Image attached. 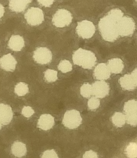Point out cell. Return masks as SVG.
I'll use <instances>...</instances> for the list:
<instances>
[{"instance_id":"cell-1","label":"cell","mask_w":137,"mask_h":158,"mask_svg":"<svg viewBox=\"0 0 137 158\" xmlns=\"http://www.w3.org/2000/svg\"><path fill=\"white\" fill-rule=\"evenodd\" d=\"M123 15L124 13L120 9H112L100 19L98 28L101 36L105 40L114 42L119 37L117 23Z\"/></svg>"},{"instance_id":"cell-2","label":"cell","mask_w":137,"mask_h":158,"mask_svg":"<svg viewBox=\"0 0 137 158\" xmlns=\"http://www.w3.org/2000/svg\"><path fill=\"white\" fill-rule=\"evenodd\" d=\"M72 60L75 64L90 69L96 65L97 57L91 51L80 48L73 53Z\"/></svg>"},{"instance_id":"cell-3","label":"cell","mask_w":137,"mask_h":158,"mask_svg":"<svg viewBox=\"0 0 137 158\" xmlns=\"http://www.w3.org/2000/svg\"><path fill=\"white\" fill-rule=\"evenodd\" d=\"M72 13L65 8H58L52 16V22L57 28H62L69 26L73 19Z\"/></svg>"},{"instance_id":"cell-4","label":"cell","mask_w":137,"mask_h":158,"mask_svg":"<svg viewBox=\"0 0 137 158\" xmlns=\"http://www.w3.org/2000/svg\"><path fill=\"white\" fill-rule=\"evenodd\" d=\"M24 18L29 25L32 26L40 25L45 20L43 10L39 7L31 6L27 9Z\"/></svg>"},{"instance_id":"cell-5","label":"cell","mask_w":137,"mask_h":158,"mask_svg":"<svg viewBox=\"0 0 137 158\" xmlns=\"http://www.w3.org/2000/svg\"><path fill=\"white\" fill-rule=\"evenodd\" d=\"M82 120L80 112L76 110H71L65 112L63 119V124L66 128L74 129L80 126Z\"/></svg>"},{"instance_id":"cell-6","label":"cell","mask_w":137,"mask_h":158,"mask_svg":"<svg viewBox=\"0 0 137 158\" xmlns=\"http://www.w3.org/2000/svg\"><path fill=\"white\" fill-rule=\"evenodd\" d=\"M117 28L119 36H129L134 33L135 29V23L131 17L123 16L118 22Z\"/></svg>"},{"instance_id":"cell-7","label":"cell","mask_w":137,"mask_h":158,"mask_svg":"<svg viewBox=\"0 0 137 158\" xmlns=\"http://www.w3.org/2000/svg\"><path fill=\"white\" fill-rule=\"evenodd\" d=\"M76 30L79 36L83 39H89L94 35L96 27L91 21L83 20L78 22Z\"/></svg>"},{"instance_id":"cell-8","label":"cell","mask_w":137,"mask_h":158,"mask_svg":"<svg viewBox=\"0 0 137 158\" xmlns=\"http://www.w3.org/2000/svg\"><path fill=\"white\" fill-rule=\"evenodd\" d=\"M124 111L126 121L128 124L133 126L137 125V101L130 100L126 102Z\"/></svg>"},{"instance_id":"cell-9","label":"cell","mask_w":137,"mask_h":158,"mask_svg":"<svg viewBox=\"0 0 137 158\" xmlns=\"http://www.w3.org/2000/svg\"><path fill=\"white\" fill-rule=\"evenodd\" d=\"M33 58L35 62L39 64H46L51 62L52 54L47 48H38L34 52Z\"/></svg>"},{"instance_id":"cell-10","label":"cell","mask_w":137,"mask_h":158,"mask_svg":"<svg viewBox=\"0 0 137 158\" xmlns=\"http://www.w3.org/2000/svg\"><path fill=\"white\" fill-rule=\"evenodd\" d=\"M33 0H9L8 8L12 12L22 13L26 11Z\"/></svg>"},{"instance_id":"cell-11","label":"cell","mask_w":137,"mask_h":158,"mask_svg":"<svg viewBox=\"0 0 137 158\" xmlns=\"http://www.w3.org/2000/svg\"><path fill=\"white\" fill-rule=\"evenodd\" d=\"M92 88L93 95L98 98H104L109 93V85L103 81L94 82Z\"/></svg>"},{"instance_id":"cell-12","label":"cell","mask_w":137,"mask_h":158,"mask_svg":"<svg viewBox=\"0 0 137 158\" xmlns=\"http://www.w3.org/2000/svg\"><path fill=\"white\" fill-rule=\"evenodd\" d=\"M0 114L1 125H6L11 121L13 114L10 106L3 103L0 104Z\"/></svg>"},{"instance_id":"cell-13","label":"cell","mask_w":137,"mask_h":158,"mask_svg":"<svg viewBox=\"0 0 137 158\" xmlns=\"http://www.w3.org/2000/svg\"><path fill=\"white\" fill-rule=\"evenodd\" d=\"M17 62L12 56L11 54L8 53L3 56L0 59L1 68L6 71L13 72L16 69Z\"/></svg>"},{"instance_id":"cell-14","label":"cell","mask_w":137,"mask_h":158,"mask_svg":"<svg viewBox=\"0 0 137 158\" xmlns=\"http://www.w3.org/2000/svg\"><path fill=\"white\" fill-rule=\"evenodd\" d=\"M110 72L106 64L100 63L96 67L93 72V75L98 80H106L110 76Z\"/></svg>"},{"instance_id":"cell-15","label":"cell","mask_w":137,"mask_h":158,"mask_svg":"<svg viewBox=\"0 0 137 158\" xmlns=\"http://www.w3.org/2000/svg\"><path fill=\"white\" fill-rule=\"evenodd\" d=\"M54 124V119L50 114H43L40 116L38 119L37 126L44 131H48L53 127Z\"/></svg>"},{"instance_id":"cell-16","label":"cell","mask_w":137,"mask_h":158,"mask_svg":"<svg viewBox=\"0 0 137 158\" xmlns=\"http://www.w3.org/2000/svg\"><path fill=\"white\" fill-rule=\"evenodd\" d=\"M25 45L23 37L19 35H13L11 36L8 42L9 49L15 52H19Z\"/></svg>"},{"instance_id":"cell-17","label":"cell","mask_w":137,"mask_h":158,"mask_svg":"<svg viewBox=\"0 0 137 158\" xmlns=\"http://www.w3.org/2000/svg\"><path fill=\"white\" fill-rule=\"evenodd\" d=\"M108 68L112 73L118 74L121 73L124 68L122 60L119 58H114L108 61Z\"/></svg>"},{"instance_id":"cell-18","label":"cell","mask_w":137,"mask_h":158,"mask_svg":"<svg viewBox=\"0 0 137 158\" xmlns=\"http://www.w3.org/2000/svg\"><path fill=\"white\" fill-rule=\"evenodd\" d=\"M11 152L16 157L20 158L25 156L27 152L26 145L20 142H15L12 146Z\"/></svg>"},{"instance_id":"cell-19","label":"cell","mask_w":137,"mask_h":158,"mask_svg":"<svg viewBox=\"0 0 137 158\" xmlns=\"http://www.w3.org/2000/svg\"><path fill=\"white\" fill-rule=\"evenodd\" d=\"M119 82L121 87L127 90H132L137 87L131 74L125 75L120 79Z\"/></svg>"},{"instance_id":"cell-20","label":"cell","mask_w":137,"mask_h":158,"mask_svg":"<svg viewBox=\"0 0 137 158\" xmlns=\"http://www.w3.org/2000/svg\"><path fill=\"white\" fill-rule=\"evenodd\" d=\"M111 119L113 124L119 128L122 127L126 123V118L125 114L120 112H116Z\"/></svg>"},{"instance_id":"cell-21","label":"cell","mask_w":137,"mask_h":158,"mask_svg":"<svg viewBox=\"0 0 137 158\" xmlns=\"http://www.w3.org/2000/svg\"><path fill=\"white\" fill-rule=\"evenodd\" d=\"M29 92V87L25 82H20L16 85L15 87V93L19 97L25 96Z\"/></svg>"},{"instance_id":"cell-22","label":"cell","mask_w":137,"mask_h":158,"mask_svg":"<svg viewBox=\"0 0 137 158\" xmlns=\"http://www.w3.org/2000/svg\"><path fill=\"white\" fill-rule=\"evenodd\" d=\"M44 78L48 82H53L58 79L57 71L51 69H48L44 73Z\"/></svg>"},{"instance_id":"cell-23","label":"cell","mask_w":137,"mask_h":158,"mask_svg":"<svg viewBox=\"0 0 137 158\" xmlns=\"http://www.w3.org/2000/svg\"><path fill=\"white\" fill-rule=\"evenodd\" d=\"M126 153L128 158L137 157V144L135 143H131L126 149Z\"/></svg>"},{"instance_id":"cell-24","label":"cell","mask_w":137,"mask_h":158,"mask_svg":"<svg viewBox=\"0 0 137 158\" xmlns=\"http://www.w3.org/2000/svg\"><path fill=\"white\" fill-rule=\"evenodd\" d=\"M80 93L83 97L88 98L90 97L93 94L92 85L89 84H84L81 86Z\"/></svg>"},{"instance_id":"cell-25","label":"cell","mask_w":137,"mask_h":158,"mask_svg":"<svg viewBox=\"0 0 137 158\" xmlns=\"http://www.w3.org/2000/svg\"><path fill=\"white\" fill-rule=\"evenodd\" d=\"M58 69L62 73H66L72 70V65L68 60H62L59 64Z\"/></svg>"},{"instance_id":"cell-26","label":"cell","mask_w":137,"mask_h":158,"mask_svg":"<svg viewBox=\"0 0 137 158\" xmlns=\"http://www.w3.org/2000/svg\"><path fill=\"white\" fill-rule=\"evenodd\" d=\"M100 105V101L97 97L91 98L88 102V106L89 109L94 110L97 109Z\"/></svg>"},{"instance_id":"cell-27","label":"cell","mask_w":137,"mask_h":158,"mask_svg":"<svg viewBox=\"0 0 137 158\" xmlns=\"http://www.w3.org/2000/svg\"><path fill=\"white\" fill-rule=\"evenodd\" d=\"M37 3L45 8H51L54 5L55 0H36Z\"/></svg>"},{"instance_id":"cell-28","label":"cell","mask_w":137,"mask_h":158,"mask_svg":"<svg viewBox=\"0 0 137 158\" xmlns=\"http://www.w3.org/2000/svg\"><path fill=\"white\" fill-rule=\"evenodd\" d=\"M34 110L31 108L30 106H25L24 107L22 111V114L26 118H30L31 115L34 114Z\"/></svg>"},{"instance_id":"cell-29","label":"cell","mask_w":137,"mask_h":158,"mask_svg":"<svg viewBox=\"0 0 137 158\" xmlns=\"http://www.w3.org/2000/svg\"><path fill=\"white\" fill-rule=\"evenodd\" d=\"M42 158H58L57 154L56 153L55 150L53 149L46 150L43 153Z\"/></svg>"},{"instance_id":"cell-30","label":"cell","mask_w":137,"mask_h":158,"mask_svg":"<svg viewBox=\"0 0 137 158\" xmlns=\"http://www.w3.org/2000/svg\"><path fill=\"white\" fill-rule=\"evenodd\" d=\"M84 158H98V155L95 152L92 150H90L86 152L83 156Z\"/></svg>"},{"instance_id":"cell-31","label":"cell","mask_w":137,"mask_h":158,"mask_svg":"<svg viewBox=\"0 0 137 158\" xmlns=\"http://www.w3.org/2000/svg\"><path fill=\"white\" fill-rule=\"evenodd\" d=\"M131 75L133 79V81L135 82L136 86H137V68L132 72Z\"/></svg>"},{"instance_id":"cell-32","label":"cell","mask_w":137,"mask_h":158,"mask_svg":"<svg viewBox=\"0 0 137 158\" xmlns=\"http://www.w3.org/2000/svg\"><path fill=\"white\" fill-rule=\"evenodd\" d=\"M5 7L3 6L2 4H1V18L3 17L5 15Z\"/></svg>"},{"instance_id":"cell-33","label":"cell","mask_w":137,"mask_h":158,"mask_svg":"<svg viewBox=\"0 0 137 158\" xmlns=\"http://www.w3.org/2000/svg\"><path fill=\"white\" fill-rule=\"evenodd\" d=\"M136 2H137V0H136Z\"/></svg>"}]
</instances>
